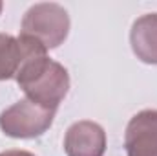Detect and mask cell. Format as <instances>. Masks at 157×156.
I'll return each instance as SVG.
<instances>
[{"label":"cell","mask_w":157,"mask_h":156,"mask_svg":"<svg viewBox=\"0 0 157 156\" xmlns=\"http://www.w3.org/2000/svg\"><path fill=\"white\" fill-rule=\"evenodd\" d=\"M15 79L28 96V99L51 110L59 109L70 90L68 70L48 55H37L28 59Z\"/></svg>","instance_id":"cell-1"},{"label":"cell","mask_w":157,"mask_h":156,"mask_svg":"<svg viewBox=\"0 0 157 156\" xmlns=\"http://www.w3.org/2000/svg\"><path fill=\"white\" fill-rule=\"evenodd\" d=\"M70 33V15L55 2H42L31 6L22 18L20 35L42 44L46 50L60 46Z\"/></svg>","instance_id":"cell-2"},{"label":"cell","mask_w":157,"mask_h":156,"mask_svg":"<svg viewBox=\"0 0 157 156\" xmlns=\"http://www.w3.org/2000/svg\"><path fill=\"white\" fill-rule=\"evenodd\" d=\"M57 110L46 109L31 99H20L0 114V129L6 136L28 140L42 136L51 125Z\"/></svg>","instance_id":"cell-3"},{"label":"cell","mask_w":157,"mask_h":156,"mask_svg":"<svg viewBox=\"0 0 157 156\" xmlns=\"http://www.w3.org/2000/svg\"><path fill=\"white\" fill-rule=\"evenodd\" d=\"M124 147L128 156H157V110L146 109L130 119Z\"/></svg>","instance_id":"cell-4"},{"label":"cell","mask_w":157,"mask_h":156,"mask_svg":"<svg viewBox=\"0 0 157 156\" xmlns=\"http://www.w3.org/2000/svg\"><path fill=\"white\" fill-rule=\"evenodd\" d=\"M46 48L29 37L0 33V81L17 77L22 64L37 55H46Z\"/></svg>","instance_id":"cell-5"},{"label":"cell","mask_w":157,"mask_h":156,"mask_svg":"<svg viewBox=\"0 0 157 156\" xmlns=\"http://www.w3.org/2000/svg\"><path fill=\"white\" fill-rule=\"evenodd\" d=\"M64 151L68 156H104L106 132L95 121H75L66 130Z\"/></svg>","instance_id":"cell-6"},{"label":"cell","mask_w":157,"mask_h":156,"mask_svg":"<svg viewBox=\"0 0 157 156\" xmlns=\"http://www.w3.org/2000/svg\"><path fill=\"white\" fill-rule=\"evenodd\" d=\"M130 44L137 59L146 64H157V13L143 15L133 22Z\"/></svg>","instance_id":"cell-7"},{"label":"cell","mask_w":157,"mask_h":156,"mask_svg":"<svg viewBox=\"0 0 157 156\" xmlns=\"http://www.w3.org/2000/svg\"><path fill=\"white\" fill-rule=\"evenodd\" d=\"M0 156H35L28 151H6V153H0Z\"/></svg>","instance_id":"cell-8"},{"label":"cell","mask_w":157,"mask_h":156,"mask_svg":"<svg viewBox=\"0 0 157 156\" xmlns=\"http://www.w3.org/2000/svg\"><path fill=\"white\" fill-rule=\"evenodd\" d=\"M0 11H2V2H0Z\"/></svg>","instance_id":"cell-9"}]
</instances>
